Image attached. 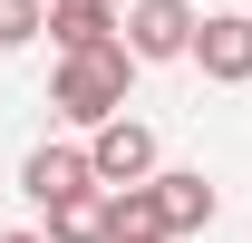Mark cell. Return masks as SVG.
<instances>
[{"label": "cell", "instance_id": "obj_4", "mask_svg": "<svg viewBox=\"0 0 252 243\" xmlns=\"http://www.w3.org/2000/svg\"><path fill=\"white\" fill-rule=\"evenodd\" d=\"M194 68L214 88H252V10H204L194 30Z\"/></svg>", "mask_w": 252, "mask_h": 243}, {"label": "cell", "instance_id": "obj_11", "mask_svg": "<svg viewBox=\"0 0 252 243\" xmlns=\"http://www.w3.org/2000/svg\"><path fill=\"white\" fill-rule=\"evenodd\" d=\"M0 243H49V234H30V224H20V234H0Z\"/></svg>", "mask_w": 252, "mask_h": 243}, {"label": "cell", "instance_id": "obj_6", "mask_svg": "<svg viewBox=\"0 0 252 243\" xmlns=\"http://www.w3.org/2000/svg\"><path fill=\"white\" fill-rule=\"evenodd\" d=\"M117 0H49V39H59V59H88V49H117Z\"/></svg>", "mask_w": 252, "mask_h": 243}, {"label": "cell", "instance_id": "obj_8", "mask_svg": "<svg viewBox=\"0 0 252 243\" xmlns=\"http://www.w3.org/2000/svg\"><path fill=\"white\" fill-rule=\"evenodd\" d=\"M156 195H165V224H175V243H185V234H204V224L223 214V195H214L204 175H185V165H175V175H156Z\"/></svg>", "mask_w": 252, "mask_h": 243}, {"label": "cell", "instance_id": "obj_10", "mask_svg": "<svg viewBox=\"0 0 252 243\" xmlns=\"http://www.w3.org/2000/svg\"><path fill=\"white\" fill-rule=\"evenodd\" d=\"M49 30V0H0V49H30Z\"/></svg>", "mask_w": 252, "mask_h": 243}, {"label": "cell", "instance_id": "obj_2", "mask_svg": "<svg viewBox=\"0 0 252 243\" xmlns=\"http://www.w3.org/2000/svg\"><path fill=\"white\" fill-rule=\"evenodd\" d=\"M88 165H97V185H107V195H126V185H156V175H165V165H156V126H136V117L97 126V136H88Z\"/></svg>", "mask_w": 252, "mask_h": 243}, {"label": "cell", "instance_id": "obj_5", "mask_svg": "<svg viewBox=\"0 0 252 243\" xmlns=\"http://www.w3.org/2000/svg\"><path fill=\"white\" fill-rule=\"evenodd\" d=\"M88 185H97L88 146H30V165H20V195H30L39 214H49V204H68V195H88Z\"/></svg>", "mask_w": 252, "mask_h": 243}, {"label": "cell", "instance_id": "obj_12", "mask_svg": "<svg viewBox=\"0 0 252 243\" xmlns=\"http://www.w3.org/2000/svg\"><path fill=\"white\" fill-rule=\"evenodd\" d=\"M243 10H252V0H243Z\"/></svg>", "mask_w": 252, "mask_h": 243}, {"label": "cell", "instance_id": "obj_9", "mask_svg": "<svg viewBox=\"0 0 252 243\" xmlns=\"http://www.w3.org/2000/svg\"><path fill=\"white\" fill-rule=\"evenodd\" d=\"M117 243H175V224H165V195H156V185H126V195H117Z\"/></svg>", "mask_w": 252, "mask_h": 243}, {"label": "cell", "instance_id": "obj_7", "mask_svg": "<svg viewBox=\"0 0 252 243\" xmlns=\"http://www.w3.org/2000/svg\"><path fill=\"white\" fill-rule=\"evenodd\" d=\"M49 243H117V195L107 185H88V195H68V204H49V224H39Z\"/></svg>", "mask_w": 252, "mask_h": 243}, {"label": "cell", "instance_id": "obj_1", "mask_svg": "<svg viewBox=\"0 0 252 243\" xmlns=\"http://www.w3.org/2000/svg\"><path fill=\"white\" fill-rule=\"evenodd\" d=\"M126 78H136V49H88V59H59V78H49V107H59L68 126H117L126 117Z\"/></svg>", "mask_w": 252, "mask_h": 243}, {"label": "cell", "instance_id": "obj_3", "mask_svg": "<svg viewBox=\"0 0 252 243\" xmlns=\"http://www.w3.org/2000/svg\"><path fill=\"white\" fill-rule=\"evenodd\" d=\"M194 30H204V10H185V0H136V10H126V49H136V68L194 59Z\"/></svg>", "mask_w": 252, "mask_h": 243}]
</instances>
